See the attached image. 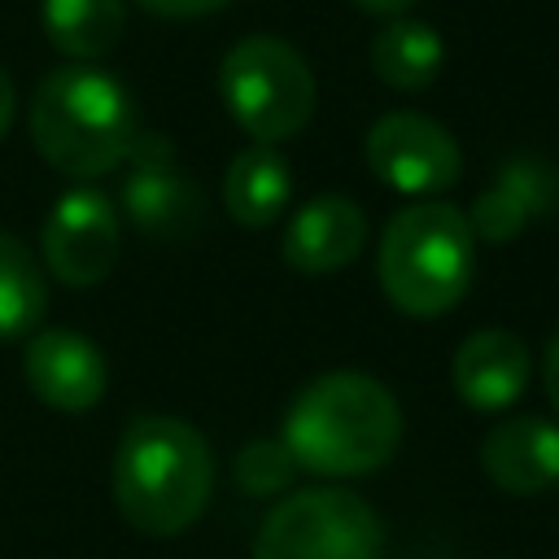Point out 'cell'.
I'll list each match as a JSON object with an SVG mask.
<instances>
[{"label": "cell", "instance_id": "obj_22", "mask_svg": "<svg viewBox=\"0 0 559 559\" xmlns=\"http://www.w3.org/2000/svg\"><path fill=\"white\" fill-rule=\"evenodd\" d=\"M13 109H17V96H13V79H9V70L0 66V140H4L9 122H13Z\"/></svg>", "mask_w": 559, "mask_h": 559}, {"label": "cell", "instance_id": "obj_1", "mask_svg": "<svg viewBox=\"0 0 559 559\" xmlns=\"http://www.w3.org/2000/svg\"><path fill=\"white\" fill-rule=\"evenodd\" d=\"M280 441L306 472L362 476L393 459L402 441V406L376 376L328 371L293 397Z\"/></svg>", "mask_w": 559, "mask_h": 559}, {"label": "cell", "instance_id": "obj_2", "mask_svg": "<svg viewBox=\"0 0 559 559\" xmlns=\"http://www.w3.org/2000/svg\"><path fill=\"white\" fill-rule=\"evenodd\" d=\"M214 489L210 441L175 415H140L114 454V502L144 537H175L205 511Z\"/></svg>", "mask_w": 559, "mask_h": 559}, {"label": "cell", "instance_id": "obj_8", "mask_svg": "<svg viewBox=\"0 0 559 559\" xmlns=\"http://www.w3.org/2000/svg\"><path fill=\"white\" fill-rule=\"evenodd\" d=\"M362 153H367L371 175L402 197H437L454 188L463 175V153L454 135L437 118H424L411 109L384 114L367 131Z\"/></svg>", "mask_w": 559, "mask_h": 559}, {"label": "cell", "instance_id": "obj_16", "mask_svg": "<svg viewBox=\"0 0 559 559\" xmlns=\"http://www.w3.org/2000/svg\"><path fill=\"white\" fill-rule=\"evenodd\" d=\"M371 70L393 92H424L441 74L445 44L428 22L415 17H389L371 39Z\"/></svg>", "mask_w": 559, "mask_h": 559}, {"label": "cell", "instance_id": "obj_9", "mask_svg": "<svg viewBox=\"0 0 559 559\" xmlns=\"http://www.w3.org/2000/svg\"><path fill=\"white\" fill-rule=\"evenodd\" d=\"M118 245H122L118 210L96 188H70L66 197H57V205L39 227L44 266L66 288L100 284L118 262Z\"/></svg>", "mask_w": 559, "mask_h": 559}, {"label": "cell", "instance_id": "obj_11", "mask_svg": "<svg viewBox=\"0 0 559 559\" xmlns=\"http://www.w3.org/2000/svg\"><path fill=\"white\" fill-rule=\"evenodd\" d=\"M559 205V175L537 153H515L498 166L493 183L472 201L467 227L485 245H507Z\"/></svg>", "mask_w": 559, "mask_h": 559}, {"label": "cell", "instance_id": "obj_14", "mask_svg": "<svg viewBox=\"0 0 559 559\" xmlns=\"http://www.w3.org/2000/svg\"><path fill=\"white\" fill-rule=\"evenodd\" d=\"M450 376H454V393L472 411H507L533 376V354L515 332L485 328L459 345Z\"/></svg>", "mask_w": 559, "mask_h": 559}, {"label": "cell", "instance_id": "obj_15", "mask_svg": "<svg viewBox=\"0 0 559 559\" xmlns=\"http://www.w3.org/2000/svg\"><path fill=\"white\" fill-rule=\"evenodd\" d=\"M288 197H293V170L275 153V144H253L231 157L223 175V201L240 227L249 231L271 227L288 210Z\"/></svg>", "mask_w": 559, "mask_h": 559}, {"label": "cell", "instance_id": "obj_10", "mask_svg": "<svg viewBox=\"0 0 559 559\" xmlns=\"http://www.w3.org/2000/svg\"><path fill=\"white\" fill-rule=\"evenodd\" d=\"M22 371L31 393L66 415L92 411L105 397L109 384V367L96 349V341H87L83 332L70 328H48L39 336H31L26 354H22Z\"/></svg>", "mask_w": 559, "mask_h": 559}, {"label": "cell", "instance_id": "obj_23", "mask_svg": "<svg viewBox=\"0 0 559 559\" xmlns=\"http://www.w3.org/2000/svg\"><path fill=\"white\" fill-rule=\"evenodd\" d=\"M354 4L376 13V17H406V9H415L419 0H354Z\"/></svg>", "mask_w": 559, "mask_h": 559}, {"label": "cell", "instance_id": "obj_12", "mask_svg": "<svg viewBox=\"0 0 559 559\" xmlns=\"http://www.w3.org/2000/svg\"><path fill=\"white\" fill-rule=\"evenodd\" d=\"M367 245V214L336 192L310 197L284 227V262L301 275H328L349 266Z\"/></svg>", "mask_w": 559, "mask_h": 559}, {"label": "cell", "instance_id": "obj_6", "mask_svg": "<svg viewBox=\"0 0 559 559\" xmlns=\"http://www.w3.org/2000/svg\"><path fill=\"white\" fill-rule=\"evenodd\" d=\"M384 528L367 498L336 485L293 489L258 528L253 559H380Z\"/></svg>", "mask_w": 559, "mask_h": 559}, {"label": "cell", "instance_id": "obj_17", "mask_svg": "<svg viewBox=\"0 0 559 559\" xmlns=\"http://www.w3.org/2000/svg\"><path fill=\"white\" fill-rule=\"evenodd\" d=\"M44 35L70 61H96L127 35L122 0H44Z\"/></svg>", "mask_w": 559, "mask_h": 559}, {"label": "cell", "instance_id": "obj_3", "mask_svg": "<svg viewBox=\"0 0 559 559\" xmlns=\"http://www.w3.org/2000/svg\"><path fill=\"white\" fill-rule=\"evenodd\" d=\"M135 135V105L127 87L105 70H48L31 96V140L39 157L70 179H96L118 170Z\"/></svg>", "mask_w": 559, "mask_h": 559}, {"label": "cell", "instance_id": "obj_18", "mask_svg": "<svg viewBox=\"0 0 559 559\" xmlns=\"http://www.w3.org/2000/svg\"><path fill=\"white\" fill-rule=\"evenodd\" d=\"M44 306H48L44 266L17 236L0 231V341H17L35 332Z\"/></svg>", "mask_w": 559, "mask_h": 559}, {"label": "cell", "instance_id": "obj_7", "mask_svg": "<svg viewBox=\"0 0 559 559\" xmlns=\"http://www.w3.org/2000/svg\"><path fill=\"white\" fill-rule=\"evenodd\" d=\"M122 175V210L127 218L157 245H179L201 231L205 197L197 179H188L175 162L166 135H135Z\"/></svg>", "mask_w": 559, "mask_h": 559}, {"label": "cell", "instance_id": "obj_5", "mask_svg": "<svg viewBox=\"0 0 559 559\" xmlns=\"http://www.w3.org/2000/svg\"><path fill=\"white\" fill-rule=\"evenodd\" d=\"M218 96L245 135L280 144L310 122L314 74L293 44L275 35H245L218 66Z\"/></svg>", "mask_w": 559, "mask_h": 559}, {"label": "cell", "instance_id": "obj_20", "mask_svg": "<svg viewBox=\"0 0 559 559\" xmlns=\"http://www.w3.org/2000/svg\"><path fill=\"white\" fill-rule=\"evenodd\" d=\"M140 4L157 17H205V13H214L231 0H140Z\"/></svg>", "mask_w": 559, "mask_h": 559}, {"label": "cell", "instance_id": "obj_21", "mask_svg": "<svg viewBox=\"0 0 559 559\" xmlns=\"http://www.w3.org/2000/svg\"><path fill=\"white\" fill-rule=\"evenodd\" d=\"M542 384H546L550 406L559 411V332H555L550 345H546V358H542Z\"/></svg>", "mask_w": 559, "mask_h": 559}, {"label": "cell", "instance_id": "obj_19", "mask_svg": "<svg viewBox=\"0 0 559 559\" xmlns=\"http://www.w3.org/2000/svg\"><path fill=\"white\" fill-rule=\"evenodd\" d=\"M297 476V459L288 454L284 441H249L236 459V485L253 498H266V493H280L288 489Z\"/></svg>", "mask_w": 559, "mask_h": 559}, {"label": "cell", "instance_id": "obj_13", "mask_svg": "<svg viewBox=\"0 0 559 559\" xmlns=\"http://www.w3.org/2000/svg\"><path fill=\"white\" fill-rule=\"evenodd\" d=\"M480 467L502 493H546L559 485V428L537 415H511L485 432Z\"/></svg>", "mask_w": 559, "mask_h": 559}, {"label": "cell", "instance_id": "obj_4", "mask_svg": "<svg viewBox=\"0 0 559 559\" xmlns=\"http://www.w3.org/2000/svg\"><path fill=\"white\" fill-rule=\"evenodd\" d=\"M467 214L450 201H415L397 210L380 236L376 271L384 297L411 314V319H437L450 306L463 301L472 271H476V245H472Z\"/></svg>", "mask_w": 559, "mask_h": 559}]
</instances>
